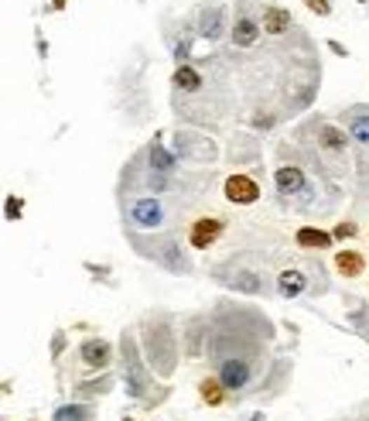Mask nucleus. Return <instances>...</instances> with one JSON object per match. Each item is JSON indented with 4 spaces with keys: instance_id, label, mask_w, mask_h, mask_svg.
<instances>
[{
    "instance_id": "412c9836",
    "label": "nucleus",
    "mask_w": 369,
    "mask_h": 421,
    "mask_svg": "<svg viewBox=\"0 0 369 421\" xmlns=\"http://www.w3.org/2000/svg\"><path fill=\"white\" fill-rule=\"evenodd\" d=\"M311 11H318V14H328V0H304Z\"/></svg>"
},
{
    "instance_id": "1a4fd4ad",
    "label": "nucleus",
    "mask_w": 369,
    "mask_h": 421,
    "mask_svg": "<svg viewBox=\"0 0 369 421\" xmlns=\"http://www.w3.org/2000/svg\"><path fill=\"white\" fill-rule=\"evenodd\" d=\"M257 38H260V27H257V21H250V18H239L236 27H233V41H236L239 48H250Z\"/></svg>"
},
{
    "instance_id": "a211bd4d",
    "label": "nucleus",
    "mask_w": 369,
    "mask_h": 421,
    "mask_svg": "<svg viewBox=\"0 0 369 421\" xmlns=\"http://www.w3.org/2000/svg\"><path fill=\"white\" fill-rule=\"evenodd\" d=\"M55 421H86V411L76 408V404H65V408L55 411Z\"/></svg>"
},
{
    "instance_id": "39448f33",
    "label": "nucleus",
    "mask_w": 369,
    "mask_h": 421,
    "mask_svg": "<svg viewBox=\"0 0 369 421\" xmlns=\"http://www.w3.org/2000/svg\"><path fill=\"white\" fill-rule=\"evenodd\" d=\"M219 230H222V223L219 219H199L195 226H192V247H209L212 240L219 237Z\"/></svg>"
},
{
    "instance_id": "4be33fe9",
    "label": "nucleus",
    "mask_w": 369,
    "mask_h": 421,
    "mask_svg": "<svg viewBox=\"0 0 369 421\" xmlns=\"http://www.w3.org/2000/svg\"><path fill=\"white\" fill-rule=\"evenodd\" d=\"M250 421H264V415H253V418H250Z\"/></svg>"
},
{
    "instance_id": "2eb2a0df",
    "label": "nucleus",
    "mask_w": 369,
    "mask_h": 421,
    "mask_svg": "<svg viewBox=\"0 0 369 421\" xmlns=\"http://www.w3.org/2000/svg\"><path fill=\"white\" fill-rule=\"evenodd\" d=\"M151 164H154L161 175H164V171H171V168H175V158H171L161 144H154V148H151Z\"/></svg>"
},
{
    "instance_id": "9d476101",
    "label": "nucleus",
    "mask_w": 369,
    "mask_h": 421,
    "mask_svg": "<svg viewBox=\"0 0 369 421\" xmlns=\"http://www.w3.org/2000/svg\"><path fill=\"white\" fill-rule=\"evenodd\" d=\"M297 247H304V250H325V247H332V237L321 233V230L304 226V230H297Z\"/></svg>"
},
{
    "instance_id": "7ed1b4c3",
    "label": "nucleus",
    "mask_w": 369,
    "mask_h": 421,
    "mask_svg": "<svg viewBox=\"0 0 369 421\" xmlns=\"http://www.w3.org/2000/svg\"><path fill=\"white\" fill-rule=\"evenodd\" d=\"M219 384L229 387V391L246 387V384H250V363H243V360H222V367H219Z\"/></svg>"
},
{
    "instance_id": "9b49d317",
    "label": "nucleus",
    "mask_w": 369,
    "mask_h": 421,
    "mask_svg": "<svg viewBox=\"0 0 369 421\" xmlns=\"http://www.w3.org/2000/svg\"><path fill=\"white\" fill-rule=\"evenodd\" d=\"M199 27H202L206 38H219V34H222V7H209V11H202Z\"/></svg>"
},
{
    "instance_id": "6ab92c4d",
    "label": "nucleus",
    "mask_w": 369,
    "mask_h": 421,
    "mask_svg": "<svg viewBox=\"0 0 369 421\" xmlns=\"http://www.w3.org/2000/svg\"><path fill=\"white\" fill-rule=\"evenodd\" d=\"M233 285H236L239 291H250V294H253V291H260V281H257L253 274H246V278H236Z\"/></svg>"
},
{
    "instance_id": "20e7f679",
    "label": "nucleus",
    "mask_w": 369,
    "mask_h": 421,
    "mask_svg": "<svg viewBox=\"0 0 369 421\" xmlns=\"http://www.w3.org/2000/svg\"><path fill=\"white\" fill-rule=\"evenodd\" d=\"M257 195H260V188H257L253 179H246V175H233V179L226 182V199H229V202L246 206V202H257Z\"/></svg>"
},
{
    "instance_id": "0eeeda50",
    "label": "nucleus",
    "mask_w": 369,
    "mask_h": 421,
    "mask_svg": "<svg viewBox=\"0 0 369 421\" xmlns=\"http://www.w3.org/2000/svg\"><path fill=\"white\" fill-rule=\"evenodd\" d=\"M277 192L281 195H294V192H301L304 188V175L297 171V168H277Z\"/></svg>"
},
{
    "instance_id": "6e6552de",
    "label": "nucleus",
    "mask_w": 369,
    "mask_h": 421,
    "mask_svg": "<svg viewBox=\"0 0 369 421\" xmlns=\"http://www.w3.org/2000/svg\"><path fill=\"white\" fill-rule=\"evenodd\" d=\"M277 291H281L284 298H297V294L304 291V274H301V271H281Z\"/></svg>"
},
{
    "instance_id": "f03ea898",
    "label": "nucleus",
    "mask_w": 369,
    "mask_h": 421,
    "mask_svg": "<svg viewBox=\"0 0 369 421\" xmlns=\"http://www.w3.org/2000/svg\"><path fill=\"white\" fill-rule=\"evenodd\" d=\"M130 223L140 226V230H158L164 223V206L158 199H137L130 206Z\"/></svg>"
},
{
    "instance_id": "aec40b11",
    "label": "nucleus",
    "mask_w": 369,
    "mask_h": 421,
    "mask_svg": "<svg viewBox=\"0 0 369 421\" xmlns=\"http://www.w3.org/2000/svg\"><path fill=\"white\" fill-rule=\"evenodd\" d=\"M202 394H206V401H212V404H219V384H215V380H206V384H202Z\"/></svg>"
},
{
    "instance_id": "423d86ee",
    "label": "nucleus",
    "mask_w": 369,
    "mask_h": 421,
    "mask_svg": "<svg viewBox=\"0 0 369 421\" xmlns=\"http://www.w3.org/2000/svg\"><path fill=\"white\" fill-rule=\"evenodd\" d=\"M109 356H113V349H109V342H103V339H89L82 346V360H86L89 367H106Z\"/></svg>"
},
{
    "instance_id": "ddd939ff",
    "label": "nucleus",
    "mask_w": 369,
    "mask_h": 421,
    "mask_svg": "<svg viewBox=\"0 0 369 421\" xmlns=\"http://www.w3.org/2000/svg\"><path fill=\"white\" fill-rule=\"evenodd\" d=\"M175 82H178V89H184V93H195V89L202 86V76H199L195 69H188V65H182V69L175 72Z\"/></svg>"
},
{
    "instance_id": "dca6fc26",
    "label": "nucleus",
    "mask_w": 369,
    "mask_h": 421,
    "mask_svg": "<svg viewBox=\"0 0 369 421\" xmlns=\"http://www.w3.org/2000/svg\"><path fill=\"white\" fill-rule=\"evenodd\" d=\"M321 144H325L328 151H342V148H345V134L335 131V127H321Z\"/></svg>"
},
{
    "instance_id": "4468645a",
    "label": "nucleus",
    "mask_w": 369,
    "mask_h": 421,
    "mask_svg": "<svg viewBox=\"0 0 369 421\" xmlns=\"http://www.w3.org/2000/svg\"><path fill=\"white\" fill-rule=\"evenodd\" d=\"M339 271L342 274H349V278H356V274H363V257L359 254H352V250H345V254H339Z\"/></svg>"
},
{
    "instance_id": "f257e3e1",
    "label": "nucleus",
    "mask_w": 369,
    "mask_h": 421,
    "mask_svg": "<svg viewBox=\"0 0 369 421\" xmlns=\"http://www.w3.org/2000/svg\"><path fill=\"white\" fill-rule=\"evenodd\" d=\"M123 377H127V391H130L133 397H140L144 391H147V373L140 370L133 339H127V336H123Z\"/></svg>"
},
{
    "instance_id": "f3484780",
    "label": "nucleus",
    "mask_w": 369,
    "mask_h": 421,
    "mask_svg": "<svg viewBox=\"0 0 369 421\" xmlns=\"http://www.w3.org/2000/svg\"><path fill=\"white\" fill-rule=\"evenodd\" d=\"M349 134H352L359 144H369V117H356L352 127H349Z\"/></svg>"
},
{
    "instance_id": "f8f14e48",
    "label": "nucleus",
    "mask_w": 369,
    "mask_h": 421,
    "mask_svg": "<svg viewBox=\"0 0 369 421\" xmlns=\"http://www.w3.org/2000/svg\"><path fill=\"white\" fill-rule=\"evenodd\" d=\"M264 27L270 34H281V31H288L290 27V14L288 11H281V7H267L264 11Z\"/></svg>"
}]
</instances>
